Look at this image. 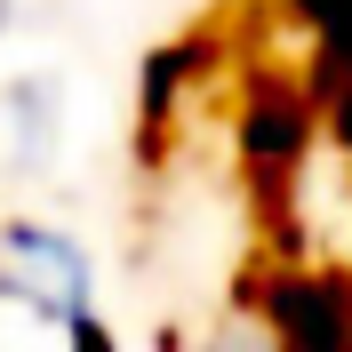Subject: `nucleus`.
Returning <instances> with one entry per match:
<instances>
[{"label": "nucleus", "instance_id": "f257e3e1", "mask_svg": "<svg viewBox=\"0 0 352 352\" xmlns=\"http://www.w3.org/2000/svg\"><path fill=\"white\" fill-rule=\"evenodd\" d=\"M0 296H16L24 312H41L48 329H80L88 312V256L48 232V224H0Z\"/></svg>", "mask_w": 352, "mask_h": 352}, {"label": "nucleus", "instance_id": "f03ea898", "mask_svg": "<svg viewBox=\"0 0 352 352\" xmlns=\"http://www.w3.org/2000/svg\"><path fill=\"white\" fill-rule=\"evenodd\" d=\"M200 352H280V336H272V329H256V320H232V329H217Z\"/></svg>", "mask_w": 352, "mask_h": 352}, {"label": "nucleus", "instance_id": "7ed1b4c3", "mask_svg": "<svg viewBox=\"0 0 352 352\" xmlns=\"http://www.w3.org/2000/svg\"><path fill=\"white\" fill-rule=\"evenodd\" d=\"M8 8H16V0H0V24H8Z\"/></svg>", "mask_w": 352, "mask_h": 352}]
</instances>
